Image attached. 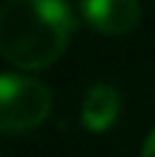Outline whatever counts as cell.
Listing matches in <instances>:
<instances>
[{
	"label": "cell",
	"instance_id": "1",
	"mask_svg": "<svg viewBox=\"0 0 155 157\" xmlns=\"http://www.w3.org/2000/svg\"><path fill=\"white\" fill-rule=\"evenodd\" d=\"M75 16L65 0H3L0 54L26 70L47 67L65 52Z\"/></svg>",
	"mask_w": 155,
	"mask_h": 157
},
{
	"label": "cell",
	"instance_id": "2",
	"mask_svg": "<svg viewBox=\"0 0 155 157\" xmlns=\"http://www.w3.org/2000/svg\"><path fill=\"white\" fill-rule=\"evenodd\" d=\"M52 111V90L39 77L0 72V129L23 132L39 126Z\"/></svg>",
	"mask_w": 155,
	"mask_h": 157
},
{
	"label": "cell",
	"instance_id": "3",
	"mask_svg": "<svg viewBox=\"0 0 155 157\" xmlns=\"http://www.w3.org/2000/svg\"><path fill=\"white\" fill-rule=\"evenodd\" d=\"M80 8L90 26L103 34H124L142 16L140 0H80Z\"/></svg>",
	"mask_w": 155,
	"mask_h": 157
},
{
	"label": "cell",
	"instance_id": "4",
	"mask_svg": "<svg viewBox=\"0 0 155 157\" xmlns=\"http://www.w3.org/2000/svg\"><path fill=\"white\" fill-rule=\"evenodd\" d=\"M116 113H119V93H116L114 85L109 82L90 85L85 98H83V108H80L83 124L93 132H101L116 119Z\"/></svg>",
	"mask_w": 155,
	"mask_h": 157
},
{
	"label": "cell",
	"instance_id": "5",
	"mask_svg": "<svg viewBox=\"0 0 155 157\" xmlns=\"http://www.w3.org/2000/svg\"><path fill=\"white\" fill-rule=\"evenodd\" d=\"M140 157H155V129L147 134V139H145V144H142V155H140Z\"/></svg>",
	"mask_w": 155,
	"mask_h": 157
}]
</instances>
